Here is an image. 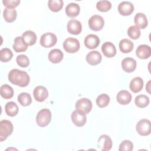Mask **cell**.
<instances>
[{
	"mask_svg": "<svg viewBox=\"0 0 151 151\" xmlns=\"http://www.w3.org/2000/svg\"><path fill=\"white\" fill-rule=\"evenodd\" d=\"M18 101L22 106H27L31 103L32 99L29 93L23 92L18 95Z\"/></svg>",
	"mask_w": 151,
	"mask_h": 151,
	"instance_id": "1f68e13d",
	"label": "cell"
},
{
	"mask_svg": "<svg viewBox=\"0 0 151 151\" xmlns=\"http://www.w3.org/2000/svg\"><path fill=\"white\" fill-rule=\"evenodd\" d=\"M101 59V55L97 51H91L86 55L87 62L91 65H95L100 63Z\"/></svg>",
	"mask_w": 151,
	"mask_h": 151,
	"instance_id": "ac0fdd59",
	"label": "cell"
},
{
	"mask_svg": "<svg viewBox=\"0 0 151 151\" xmlns=\"http://www.w3.org/2000/svg\"><path fill=\"white\" fill-rule=\"evenodd\" d=\"M113 143L111 138L107 134H102L98 139L97 146L102 151L110 150L112 147Z\"/></svg>",
	"mask_w": 151,
	"mask_h": 151,
	"instance_id": "30bf717a",
	"label": "cell"
},
{
	"mask_svg": "<svg viewBox=\"0 0 151 151\" xmlns=\"http://www.w3.org/2000/svg\"><path fill=\"white\" fill-rule=\"evenodd\" d=\"M116 99L119 104L126 105L131 101L132 94L127 90H121L117 93Z\"/></svg>",
	"mask_w": 151,
	"mask_h": 151,
	"instance_id": "d6986e66",
	"label": "cell"
},
{
	"mask_svg": "<svg viewBox=\"0 0 151 151\" xmlns=\"http://www.w3.org/2000/svg\"><path fill=\"white\" fill-rule=\"evenodd\" d=\"M143 87V80L139 77L133 78L129 85V88L133 93H138L142 90Z\"/></svg>",
	"mask_w": 151,
	"mask_h": 151,
	"instance_id": "7402d4cb",
	"label": "cell"
},
{
	"mask_svg": "<svg viewBox=\"0 0 151 151\" xmlns=\"http://www.w3.org/2000/svg\"><path fill=\"white\" fill-rule=\"evenodd\" d=\"M134 24L139 28L144 29L147 26L148 21L145 14L141 12L137 13L134 18Z\"/></svg>",
	"mask_w": 151,
	"mask_h": 151,
	"instance_id": "ffe728a7",
	"label": "cell"
},
{
	"mask_svg": "<svg viewBox=\"0 0 151 151\" xmlns=\"http://www.w3.org/2000/svg\"><path fill=\"white\" fill-rule=\"evenodd\" d=\"M12 47L16 52H21L26 51L28 45L24 41L22 37L19 36L15 38Z\"/></svg>",
	"mask_w": 151,
	"mask_h": 151,
	"instance_id": "44dd1931",
	"label": "cell"
},
{
	"mask_svg": "<svg viewBox=\"0 0 151 151\" xmlns=\"http://www.w3.org/2000/svg\"><path fill=\"white\" fill-rule=\"evenodd\" d=\"M150 81H149L146 86V90H147V91L148 93H150Z\"/></svg>",
	"mask_w": 151,
	"mask_h": 151,
	"instance_id": "ab89813d",
	"label": "cell"
},
{
	"mask_svg": "<svg viewBox=\"0 0 151 151\" xmlns=\"http://www.w3.org/2000/svg\"><path fill=\"white\" fill-rule=\"evenodd\" d=\"M80 8L79 5L78 4L72 2L67 5L65 11L68 17L74 18L78 16L80 13Z\"/></svg>",
	"mask_w": 151,
	"mask_h": 151,
	"instance_id": "cb8c5ba5",
	"label": "cell"
},
{
	"mask_svg": "<svg viewBox=\"0 0 151 151\" xmlns=\"http://www.w3.org/2000/svg\"><path fill=\"white\" fill-rule=\"evenodd\" d=\"M13 54L11 50L8 48H4L0 51V60L2 62H8L12 59Z\"/></svg>",
	"mask_w": 151,
	"mask_h": 151,
	"instance_id": "836d02e7",
	"label": "cell"
},
{
	"mask_svg": "<svg viewBox=\"0 0 151 151\" xmlns=\"http://www.w3.org/2000/svg\"><path fill=\"white\" fill-rule=\"evenodd\" d=\"M22 37L28 46H31L35 44L37 41V35L34 31L28 30L22 34Z\"/></svg>",
	"mask_w": 151,
	"mask_h": 151,
	"instance_id": "d4e9b609",
	"label": "cell"
},
{
	"mask_svg": "<svg viewBox=\"0 0 151 151\" xmlns=\"http://www.w3.org/2000/svg\"><path fill=\"white\" fill-rule=\"evenodd\" d=\"M109 102L110 97L105 93L99 95L96 99V104L100 108L106 107L109 104Z\"/></svg>",
	"mask_w": 151,
	"mask_h": 151,
	"instance_id": "d6a6232c",
	"label": "cell"
},
{
	"mask_svg": "<svg viewBox=\"0 0 151 151\" xmlns=\"http://www.w3.org/2000/svg\"><path fill=\"white\" fill-rule=\"evenodd\" d=\"M51 119V111L48 109H42L40 110L36 116V122L40 127L47 126Z\"/></svg>",
	"mask_w": 151,
	"mask_h": 151,
	"instance_id": "7a4b0ae2",
	"label": "cell"
},
{
	"mask_svg": "<svg viewBox=\"0 0 151 151\" xmlns=\"http://www.w3.org/2000/svg\"><path fill=\"white\" fill-rule=\"evenodd\" d=\"M101 51L104 55L108 58L113 57L116 54L115 45L111 42H105L101 46Z\"/></svg>",
	"mask_w": 151,
	"mask_h": 151,
	"instance_id": "e0dca14e",
	"label": "cell"
},
{
	"mask_svg": "<svg viewBox=\"0 0 151 151\" xmlns=\"http://www.w3.org/2000/svg\"><path fill=\"white\" fill-rule=\"evenodd\" d=\"M57 41L56 35L51 32H46L40 38V44L45 48H50L54 46Z\"/></svg>",
	"mask_w": 151,
	"mask_h": 151,
	"instance_id": "52a82bcc",
	"label": "cell"
},
{
	"mask_svg": "<svg viewBox=\"0 0 151 151\" xmlns=\"http://www.w3.org/2000/svg\"><path fill=\"white\" fill-rule=\"evenodd\" d=\"M137 132L141 136H147L151 132L150 121L148 119H143L139 120L136 126Z\"/></svg>",
	"mask_w": 151,
	"mask_h": 151,
	"instance_id": "5b68a950",
	"label": "cell"
},
{
	"mask_svg": "<svg viewBox=\"0 0 151 151\" xmlns=\"http://www.w3.org/2000/svg\"><path fill=\"white\" fill-rule=\"evenodd\" d=\"M120 50L123 53H129L133 49L134 44L132 41L128 39L122 40L119 44Z\"/></svg>",
	"mask_w": 151,
	"mask_h": 151,
	"instance_id": "484cf974",
	"label": "cell"
},
{
	"mask_svg": "<svg viewBox=\"0 0 151 151\" xmlns=\"http://www.w3.org/2000/svg\"><path fill=\"white\" fill-rule=\"evenodd\" d=\"M8 80L11 83L15 85L24 87L28 85L30 78L27 72L15 68L9 71Z\"/></svg>",
	"mask_w": 151,
	"mask_h": 151,
	"instance_id": "6da1fadb",
	"label": "cell"
},
{
	"mask_svg": "<svg viewBox=\"0 0 151 151\" xmlns=\"http://www.w3.org/2000/svg\"><path fill=\"white\" fill-rule=\"evenodd\" d=\"M5 110L7 115L11 117H14L18 114L19 109L15 102L9 101L5 104Z\"/></svg>",
	"mask_w": 151,
	"mask_h": 151,
	"instance_id": "4316f807",
	"label": "cell"
},
{
	"mask_svg": "<svg viewBox=\"0 0 151 151\" xmlns=\"http://www.w3.org/2000/svg\"><path fill=\"white\" fill-rule=\"evenodd\" d=\"M71 120L76 126L81 127L85 124L87 120L86 113L76 109L71 114Z\"/></svg>",
	"mask_w": 151,
	"mask_h": 151,
	"instance_id": "ba28073f",
	"label": "cell"
},
{
	"mask_svg": "<svg viewBox=\"0 0 151 151\" xmlns=\"http://www.w3.org/2000/svg\"><path fill=\"white\" fill-rule=\"evenodd\" d=\"M118 11L122 15H130L134 11V5L130 2L123 1L119 4L118 6Z\"/></svg>",
	"mask_w": 151,
	"mask_h": 151,
	"instance_id": "4fadbf2b",
	"label": "cell"
},
{
	"mask_svg": "<svg viewBox=\"0 0 151 151\" xmlns=\"http://www.w3.org/2000/svg\"><path fill=\"white\" fill-rule=\"evenodd\" d=\"M17 11L15 9L5 8L3 12V16L5 20L8 22L14 21L17 18Z\"/></svg>",
	"mask_w": 151,
	"mask_h": 151,
	"instance_id": "f1b7e54d",
	"label": "cell"
},
{
	"mask_svg": "<svg viewBox=\"0 0 151 151\" xmlns=\"http://www.w3.org/2000/svg\"><path fill=\"white\" fill-rule=\"evenodd\" d=\"M64 2L62 0H49L48 6L49 9L52 12H58L63 7Z\"/></svg>",
	"mask_w": 151,
	"mask_h": 151,
	"instance_id": "4dcf8cb0",
	"label": "cell"
},
{
	"mask_svg": "<svg viewBox=\"0 0 151 151\" xmlns=\"http://www.w3.org/2000/svg\"><path fill=\"white\" fill-rule=\"evenodd\" d=\"M2 3L6 8L14 9L20 3L19 0H3Z\"/></svg>",
	"mask_w": 151,
	"mask_h": 151,
	"instance_id": "f35d334b",
	"label": "cell"
},
{
	"mask_svg": "<svg viewBox=\"0 0 151 151\" xmlns=\"http://www.w3.org/2000/svg\"><path fill=\"white\" fill-rule=\"evenodd\" d=\"M85 46L88 49H94L97 48L100 44L99 37L94 34H89L84 39Z\"/></svg>",
	"mask_w": 151,
	"mask_h": 151,
	"instance_id": "5bb4252c",
	"label": "cell"
},
{
	"mask_svg": "<svg viewBox=\"0 0 151 151\" xmlns=\"http://www.w3.org/2000/svg\"><path fill=\"white\" fill-rule=\"evenodd\" d=\"M136 54L140 59H147L151 55L150 47L146 44H142L137 47Z\"/></svg>",
	"mask_w": 151,
	"mask_h": 151,
	"instance_id": "9a60e30c",
	"label": "cell"
},
{
	"mask_svg": "<svg viewBox=\"0 0 151 151\" xmlns=\"http://www.w3.org/2000/svg\"><path fill=\"white\" fill-rule=\"evenodd\" d=\"M80 42L76 38L68 37L63 42L64 50L68 53H74L80 49Z\"/></svg>",
	"mask_w": 151,
	"mask_h": 151,
	"instance_id": "277c9868",
	"label": "cell"
},
{
	"mask_svg": "<svg viewBox=\"0 0 151 151\" xmlns=\"http://www.w3.org/2000/svg\"><path fill=\"white\" fill-rule=\"evenodd\" d=\"M122 69L126 73H132L136 68V61L134 59L130 57L124 58L122 61Z\"/></svg>",
	"mask_w": 151,
	"mask_h": 151,
	"instance_id": "2e32d148",
	"label": "cell"
},
{
	"mask_svg": "<svg viewBox=\"0 0 151 151\" xmlns=\"http://www.w3.org/2000/svg\"><path fill=\"white\" fill-rule=\"evenodd\" d=\"M67 31L69 33L73 35L79 34L82 30V25L81 22L77 19H70L67 25Z\"/></svg>",
	"mask_w": 151,
	"mask_h": 151,
	"instance_id": "7c38bea8",
	"label": "cell"
},
{
	"mask_svg": "<svg viewBox=\"0 0 151 151\" xmlns=\"http://www.w3.org/2000/svg\"><path fill=\"white\" fill-rule=\"evenodd\" d=\"M16 61L18 65L21 67H27L29 64V60L26 55L21 54L18 55Z\"/></svg>",
	"mask_w": 151,
	"mask_h": 151,
	"instance_id": "8d00e7d4",
	"label": "cell"
},
{
	"mask_svg": "<svg viewBox=\"0 0 151 151\" xmlns=\"http://www.w3.org/2000/svg\"><path fill=\"white\" fill-rule=\"evenodd\" d=\"M97 9L101 12H107L111 8V4L107 0L99 1L96 4Z\"/></svg>",
	"mask_w": 151,
	"mask_h": 151,
	"instance_id": "e575fe53",
	"label": "cell"
},
{
	"mask_svg": "<svg viewBox=\"0 0 151 151\" xmlns=\"http://www.w3.org/2000/svg\"><path fill=\"white\" fill-rule=\"evenodd\" d=\"M134 103L138 107L144 108L148 106L149 103V98L146 95L140 94L136 97Z\"/></svg>",
	"mask_w": 151,
	"mask_h": 151,
	"instance_id": "f546056e",
	"label": "cell"
},
{
	"mask_svg": "<svg viewBox=\"0 0 151 151\" xmlns=\"http://www.w3.org/2000/svg\"><path fill=\"white\" fill-rule=\"evenodd\" d=\"M1 96L5 99H9L14 96V90L8 84H5L1 86Z\"/></svg>",
	"mask_w": 151,
	"mask_h": 151,
	"instance_id": "83f0119b",
	"label": "cell"
},
{
	"mask_svg": "<svg viewBox=\"0 0 151 151\" xmlns=\"http://www.w3.org/2000/svg\"><path fill=\"white\" fill-rule=\"evenodd\" d=\"M133 149V143L129 140H123L119 145V151H131Z\"/></svg>",
	"mask_w": 151,
	"mask_h": 151,
	"instance_id": "74e56055",
	"label": "cell"
},
{
	"mask_svg": "<svg viewBox=\"0 0 151 151\" xmlns=\"http://www.w3.org/2000/svg\"><path fill=\"white\" fill-rule=\"evenodd\" d=\"M33 95L36 101L38 102H42L47 98L48 92L45 87L38 86L34 89Z\"/></svg>",
	"mask_w": 151,
	"mask_h": 151,
	"instance_id": "8fae6325",
	"label": "cell"
},
{
	"mask_svg": "<svg viewBox=\"0 0 151 151\" xmlns=\"http://www.w3.org/2000/svg\"><path fill=\"white\" fill-rule=\"evenodd\" d=\"M48 60L52 63H59L63 58V52L59 49H53L48 54Z\"/></svg>",
	"mask_w": 151,
	"mask_h": 151,
	"instance_id": "603a6c76",
	"label": "cell"
},
{
	"mask_svg": "<svg viewBox=\"0 0 151 151\" xmlns=\"http://www.w3.org/2000/svg\"><path fill=\"white\" fill-rule=\"evenodd\" d=\"M13 124L8 120H2L0 122V141L2 142L12 134Z\"/></svg>",
	"mask_w": 151,
	"mask_h": 151,
	"instance_id": "3957f363",
	"label": "cell"
},
{
	"mask_svg": "<svg viewBox=\"0 0 151 151\" xmlns=\"http://www.w3.org/2000/svg\"><path fill=\"white\" fill-rule=\"evenodd\" d=\"M92 103L91 100L87 98H82L77 101L76 103V109L82 111L86 114L88 113L92 109Z\"/></svg>",
	"mask_w": 151,
	"mask_h": 151,
	"instance_id": "9c48e42d",
	"label": "cell"
},
{
	"mask_svg": "<svg viewBox=\"0 0 151 151\" xmlns=\"http://www.w3.org/2000/svg\"><path fill=\"white\" fill-rule=\"evenodd\" d=\"M127 34L130 38L133 40H136L140 36V28H139L136 25L130 26L127 29Z\"/></svg>",
	"mask_w": 151,
	"mask_h": 151,
	"instance_id": "d590c367",
	"label": "cell"
},
{
	"mask_svg": "<svg viewBox=\"0 0 151 151\" xmlns=\"http://www.w3.org/2000/svg\"><path fill=\"white\" fill-rule=\"evenodd\" d=\"M88 26L90 28L94 31L101 30L104 25V21L103 17L99 15H94L88 19Z\"/></svg>",
	"mask_w": 151,
	"mask_h": 151,
	"instance_id": "8992f818",
	"label": "cell"
}]
</instances>
